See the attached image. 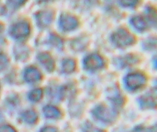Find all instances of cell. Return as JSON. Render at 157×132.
Returning <instances> with one entry per match:
<instances>
[{"label": "cell", "instance_id": "obj_1", "mask_svg": "<svg viewBox=\"0 0 157 132\" xmlns=\"http://www.w3.org/2000/svg\"><path fill=\"white\" fill-rule=\"evenodd\" d=\"M110 40L114 45L118 47H124L133 44L135 41L134 36L127 29H117L110 36Z\"/></svg>", "mask_w": 157, "mask_h": 132}, {"label": "cell", "instance_id": "obj_2", "mask_svg": "<svg viewBox=\"0 0 157 132\" xmlns=\"http://www.w3.org/2000/svg\"><path fill=\"white\" fill-rule=\"evenodd\" d=\"M30 32V27L26 22L21 21L15 23L10 28V35L16 39H20L27 37Z\"/></svg>", "mask_w": 157, "mask_h": 132}, {"label": "cell", "instance_id": "obj_3", "mask_svg": "<svg viewBox=\"0 0 157 132\" xmlns=\"http://www.w3.org/2000/svg\"><path fill=\"white\" fill-rule=\"evenodd\" d=\"M124 82L128 88L135 90L143 86L146 82V79L141 74L133 73L128 75L125 78Z\"/></svg>", "mask_w": 157, "mask_h": 132}, {"label": "cell", "instance_id": "obj_4", "mask_svg": "<svg viewBox=\"0 0 157 132\" xmlns=\"http://www.w3.org/2000/svg\"><path fill=\"white\" fill-rule=\"evenodd\" d=\"M102 58L99 55L93 54L86 57L83 61L85 68L90 70H94L101 68L104 65Z\"/></svg>", "mask_w": 157, "mask_h": 132}, {"label": "cell", "instance_id": "obj_5", "mask_svg": "<svg viewBox=\"0 0 157 132\" xmlns=\"http://www.w3.org/2000/svg\"><path fill=\"white\" fill-rule=\"evenodd\" d=\"M59 25L63 30L69 31L76 27L78 25V21L74 17L69 14H63L59 17Z\"/></svg>", "mask_w": 157, "mask_h": 132}, {"label": "cell", "instance_id": "obj_6", "mask_svg": "<svg viewBox=\"0 0 157 132\" xmlns=\"http://www.w3.org/2000/svg\"><path fill=\"white\" fill-rule=\"evenodd\" d=\"M132 26L136 30L143 32L146 30L151 24L145 16L136 15L130 20Z\"/></svg>", "mask_w": 157, "mask_h": 132}, {"label": "cell", "instance_id": "obj_7", "mask_svg": "<svg viewBox=\"0 0 157 132\" xmlns=\"http://www.w3.org/2000/svg\"><path fill=\"white\" fill-rule=\"evenodd\" d=\"M53 14L52 12L45 10L38 12L35 16L38 25L41 27L48 26L52 21Z\"/></svg>", "mask_w": 157, "mask_h": 132}, {"label": "cell", "instance_id": "obj_8", "mask_svg": "<svg viewBox=\"0 0 157 132\" xmlns=\"http://www.w3.org/2000/svg\"><path fill=\"white\" fill-rule=\"evenodd\" d=\"M37 58L40 63L49 72H52L54 69L55 63L51 56L48 53L43 52L39 54Z\"/></svg>", "mask_w": 157, "mask_h": 132}, {"label": "cell", "instance_id": "obj_9", "mask_svg": "<svg viewBox=\"0 0 157 132\" xmlns=\"http://www.w3.org/2000/svg\"><path fill=\"white\" fill-rule=\"evenodd\" d=\"M24 76L25 80L29 82H34L40 80L41 77L40 72L33 67L28 68L25 71Z\"/></svg>", "mask_w": 157, "mask_h": 132}, {"label": "cell", "instance_id": "obj_10", "mask_svg": "<svg viewBox=\"0 0 157 132\" xmlns=\"http://www.w3.org/2000/svg\"><path fill=\"white\" fill-rule=\"evenodd\" d=\"M43 112L45 116L49 118H57L61 115L60 111L56 107L51 105L44 107Z\"/></svg>", "mask_w": 157, "mask_h": 132}, {"label": "cell", "instance_id": "obj_11", "mask_svg": "<svg viewBox=\"0 0 157 132\" xmlns=\"http://www.w3.org/2000/svg\"><path fill=\"white\" fill-rule=\"evenodd\" d=\"M145 14L151 25L156 26V12L155 9L151 6L146 7L145 10Z\"/></svg>", "mask_w": 157, "mask_h": 132}, {"label": "cell", "instance_id": "obj_12", "mask_svg": "<svg viewBox=\"0 0 157 132\" xmlns=\"http://www.w3.org/2000/svg\"><path fill=\"white\" fill-rule=\"evenodd\" d=\"M157 39L155 37H150L144 39L142 42L143 48L146 50H151L156 48Z\"/></svg>", "mask_w": 157, "mask_h": 132}, {"label": "cell", "instance_id": "obj_13", "mask_svg": "<svg viewBox=\"0 0 157 132\" xmlns=\"http://www.w3.org/2000/svg\"><path fill=\"white\" fill-rule=\"evenodd\" d=\"M63 71L69 73L73 72L75 68L76 64L74 60L71 59H66L63 60L62 64Z\"/></svg>", "mask_w": 157, "mask_h": 132}, {"label": "cell", "instance_id": "obj_14", "mask_svg": "<svg viewBox=\"0 0 157 132\" xmlns=\"http://www.w3.org/2000/svg\"><path fill=\"white\" fill-rule=\"evenodd\" d=\"M24 120L27 123H33L37 120L38 117L36 113L32 110H28L25 111L22 114Z\"/></svg>", "mask_w": 157, "mask_h": 132}, {"label": "cell", "instance_id": "obj_15", "mask_svg": "<svg viewBox=\"0 0 157 132\" xmlns=\"http://www.w3.org/2000/svg\"><path fill=\"white\" fill-rule=\"evenodd\" d=\"M136 60V58L133 56H128L117 59L115 61V64L119 66H123L135 62Z\"/></svg>", "mask_w": 157, "mask_h": 132}, {"label": "cell", "instance_id": "obj_16", "mask_svg": "<svg viewBox=\"0 0 157 132\" xmlns=\"http://www.w3.org/2000/svg\"><path fill=\"white\" fill-rule=\"evenodd\" d=\"M43 96V91L40 88H36L33 90L29 93V98L33 102H37L39 101Z\"/></svg>", "mask_w": 157, "mask_h": 132}, {"label": "cell", "instance_id": "obj_17", "mask_svg": "<svg viewBox=\"0 0 157 132\" xmlns=\"http://www.w3.org/2000/svg\"><path fill=\"white\" fill-rule=\"evenodd\" d=\"M49 43L52 45L58 48H61L63 46L61 39L58 36L54 34H51L49 38Z\"/></svg>", "mask_w": 157, "mask_h": 132}, {"label": "cell", "instance_id": "obj_18", "mask_svg": "<svg viewBox=\"0 0 157 132\" xmlns=\"http://www.w3.org/2000/svg\"><path fill=\"white\" fill-rule=\"evenodd\" d=\"M119 4L121 6L126 8H133L138 4V1L136 0H120Z\"/></svg>", "mask_w": 157, "mask_h": 132}, {"label": "cell", "instance_id": "obj_19", "mask_svg": "<svg viewBox=\"0 0 157 132\" xmlns=\"http://www.w3.org/2000/svg\"><path fill=\"white\" fill-rule=\"evenodd\" d=\"M8 64V60L4 54L0 53V71L4 70Z\"/></svg>", "mask_w": 157, "mask_h": 132}, {"label": "cell", "instance_id": "obj_20", "mask_svg": "<svg viewBox=\"0 0 157 132\" xmlns=\"http://www.w3.org/2000/svg\"><path fill=\"white\" fill-rule=\"evenodd\" d=\"M0 132H16L12 126L8 125H4L0 127Z\"/></svg>", "mask_w": 157, "mask_h": 132}, {"label": "cell", "instance_id": "obj_21", "mask_svg": "<svg viewBox=\"0 0 157 132\" xmlns=\"http://www.w3.org/2000/svg\"><path fill=\"white\" fill-rule=\"evenodd\" d=\"M40 132H58V131L55 127L47 126L42 129Z\"/></svg>", "mask_w": 157, "mask_h": 132}]
</instances>
